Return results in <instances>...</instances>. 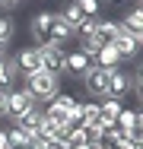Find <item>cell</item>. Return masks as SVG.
<instances>
[{
    "instance_id": "ac0fdd59",
    "label": "cell",
    "mask_w": 143,
    "mask_h": 149,
    "mask_svg": "<svg viewBox=\"0 0 143 149\" xmlns=\"http://www.w3.org/2000/svg\"><path fill=\"white\" fill-rule=\"evenodd\" d=\"M134 118H137V111H134V108H121V114H118V120H114V124H118V127L130 136V130H134Z\"/></svg>"
},
{
    "instance_id": "d6a6232c",
    "label": "cell",
    "mask_w": 143,
    "mask_h": 149,
    "mask_svg": "<svg viewBox=\"0 0 143 149\" xmlns=\"http://www.w3.org/2000/svg\"><path fill=\"white\" fill-rule=\"evenodd\" d=\"M140 3H143V0H140Z\"/></svg>"
},
{
    "instance_id": "484cf974",
    "label": "cell",
    "mask_w": 143,
    "mask_h": 149,
    "mask_svg": "<svg viewBox=\"0 0 143 149\" xmlns=\"http://www.w3.org/2000/svg\"><path fill=\"white\" fill-rule=\"evenodd\" d=\"M19 3H22V0H0V10H3V13H13Z\"/></svg>"
},
{
    "instance_id": "603a6c76",
    "label": "cell",
    "mask_w": 143,
    "mask_h": 149,
    "mask_svg": "<svg viewBox=\"0 0 143 149\" xmlns=\"http://www.w3.org/2000/svg\"><path fill=\"white\" fill-rule=\"evenodd\" d=\"M26 149H45V140L35 133V136H29V140H26Z\"/></svg>"
},
{
    "instance_id": "30bf717a",
    "label": "cell",
    "mask_w": 143,
    "mask_h": 149,
    "mask_svg": "<svg viewBox=\"0 0 143 149\" xmlns=\"http://www.w3.org/2000/svg\"><path fill=\"white\" fill-rule=\"evenodd\" d=\"M41 120H45V111L35 105V108H29L26 114H19V118H16V127H19V130H26L29 136H35V133H38V127H41Z\"/></svg>"
},
{
    "instance_id": "4316f807",
    "label": "cell",
    "mask_w": 143,
    "mask_h": 149,
    "mask_svg": "<svg viewBox=\"0 0 143 149\" xmlns=\"http://www.w3.org/2000/svg\"><path fill=\"white\" fill-rule=\"evenodd\" d=\"M0 149H10V140H6V130L0 127Z\"/></svg>"
},
{
    "instance_id": "e0dca14e",
    "label": "cell",
    "mask_w": 143,
    "mask_h": 149,
    "mask_svg": "<svg viewBox=\"0 0 143 149\" xmlns=\"http://www.w3.org/2000/svg\"><path fill=\"white\" fill-rule=\"evenodd\" d=\"M57 13H60V16H64V19H67V22H70V26H73V29H76V22H80V19H83V13H80V6H76V3H73V0H70V3H64V6H60V10H57Z\"/></svg>"
},
{
    "instance_id": "9a60e30c",
    "label": "cell",
    "mask_w": 143,
    "mask_h": 149,
    "mask_svg": "<svg viewBox=\"0 0 143 149\" xmlns=\"http://www.w3.org/2000/svg\"><path fill=\"white\" fill-rule=\"evenodd\" d=\"M16 76H19V70H16V60L10 57H0V89H13V83H16Z\"/></svg>"
},
{
    "instance_id": "83f0119b",
    "label": "cell",
    "mask_w": 143,
    "mask_h": 149,
    "mask_svg": "<svg viewBox=\"0 0 143 149\" xmlns=\"http://www.w3.org/2000/svg\"><path fill=\"white\" fill-rule=\"evenodd\" d=\"M134 73H137V76H134V83H143V60L137 63V70H134Z\"/></svg>"
},
{
    "instance_id": "836d02e7",
    "label": "cell",
    "mask_w": 143,
    "mask_h": 149,
    "mask_svg": "<svg viewBox=\"0 0 143 149\" xmlns=\"http://www.w3.org/2000/svg\"><path fill=\"white\" fill-rule=\"evenodd\" d=\"M140 146H143V143H140Z\"/></svg>"
},
{
    "instance_id": "d4e9b609",
    "label": "cell",
    "mask_w": 143,
    "mask_h": 149,
    "mask_svg": "<svg viewBox=\"0 0 143 149\" xmlns=\"http://www.w3.org/2000/svg\"><path fill=\"white\" fill-rule=\"evenodd\" d=\"M45 149H70V143H67V140H48Z\"/></svg>"
},
{
    "instance_id": "277c9868",
    "label": "cell",
    "mask_w": 143,
    "mask_h": 149,
    "mask_svg": "<svg viewBox=\"0 0 143 149\" xmlns=\"http://www.w3.org/2000/svg\"><path fill=\"white\" fill-rule=\"evenodd\" d=\"M83 89L89 95H99V98H105L108 95V70H102V67H89L83 73Z\"/></svg>"
},
{
    "instance_id": "d6986e66",
    "label": "cell",
    "mask_w": 143,
    "mask_h": 149,
    "mask_svg": "<svg viewBox=\"0 0 143 149\" xmlns=\"http://www.w3.org/2000/svg\"><path fill=\"white\" fill-rule=\"evenodd\" d=\"M13 35H16V22L6 16V13H0V41H13Z\"/></svg>"
},
{
    "instance_id": "1f68e13d",
    "label": "cell",
    "mask_w": 143,
    "mask_h": 149,
    "mask_svg": "<svg viewBox=\"0 0 143 149\" xmlns=\"http://www.w3.org/2000/svg\"><path fill=\"white\" fill-rule=\"evenodd\" d=\"M99 3H102V0H99ZM108 3H111V0H108Z\"/></svg>"
},
{
    "instance_id": "ba28073f",
    "label": "cell",
    "mask_w": 143,
    "mask_h": 149,
    "mask_svg": "<svg viewBox=\"0 0 143 149\" xmlns=\"http://www.w3.org/2000/svg\"><path fill=\"white\" fill-rule=\"evenodd\" d=\"M48 32H51V38H54V45L57 48H64V41H70L73 38V26L60 16V13H54L51 16V26H48Z\"/></svg>"
},
{
    "instance_id": "5bb4252c",
    "label": "cell",
    "mask_w": 143,
    "mask_h": 149,
    "mask_svg": "<svg viewBox=\"0 0 143 149\" xmlns=\"http://www.w3.org/2000/svg\"><path fill=\"white\" fill-rule=\"evenodd\" d=\"M118 35H121V22H118V19H105V16H99V29H95V38H99L102 45H111Z\"/></svg>"
},
{
    "instance_id": "ffe728a7",
    "label": "cell",
    "mask_w": 143,
    "mask_h": 149,
    "mask_svg": "<svg viewBox=\"0 0 143 149\" xmlns=\"http://www.w3.org/2000/svg\"><path fill=\"white\" fill-rule=\"evenodd\" d=\"M6 140H10V149H26L29 133H26V130H19V127H10V130H6Z\"/></svg>"
},
{
    "instance_id": "cb8c5ba5",
    "label": "cell",
    "mask_w": 143,
    "mask_h": 149,
    "mask_svg": "<svg viewBox=\"0 0 143 149\" xmlns=\"http://www.w3.org/2000/svg\"><path fill=\"white\" fill-rule=\"evenodd\" d=\"M6 102H10V89H0V118H6Z\"/></svg>"
},
{
    "instance_id": "4fadbf2b",
    "label": "cell",
    "mask_w": 143,
    "mask_h": 149,
    "mask_svg": "<svg viewBox=\"0 0 143 149\" xmlns=\"http://www.w3.org/2000/svg\"><path fill=\"white\" fill-rule=\"evenodd\" d=\"M124 60H121V54L114 51L111 45H105V48H99L95 51V57H92V67H102V70H114V67H121Z\"/></svg>"
},
{
    "instance_id": "7c38bea8",
    "label": "cell",
    "mask_w": 143,
    "mask_h": 149,
    "mask_svg": "<svg viewBox=\"0 0 143 149\" xmlns=\"http://www.w3.org/2000/svg\"><path fill=\"white\" fill-rule=\"evenodd\" d=\"M118 22H121V29L127 32V35H137V32L143 29V3L130 6V10H127V13L118 19Z\"/></svg>"
},
{
    "instance_id": "7a4b0ae2",
    "label": "cell",
    "mask_w": 143,
    "mask_h": 149,
    "mask_svg": "<svg viewBox=\"0 0 143 149\" xmlns=\"http://www.w3.org/2000/svg\"><path fill=\"white\" fill-rule=\"evenodd\" d=\"M38 102H35V95L26 89V86H19V89H10V102H6V118L16 120L19 114H26L29 108H35Z\"/></svg>"
},
{
    "instance_id": "8992f818",
    "label": "cell",
    "mask_w": 143,
    "mask_h": 149,
    "mask_svg": "<svg viewBox=\"0 0 143 149\" xmlns=\"http://www.w3.org/2000/svg\"><path fill=\"white\" fill-rule=\"evenodd\" d=\"M38 51H41V70H45V73H64V57H67V54H64V48H38Z\"/></svg>"
},
{
    "instance_id": "44dd1931",
    "label": "cell",
    "mask_w": 143,
    "mask_h": 149,
    "mask_svg": "<svg viewBox=\"0 0 143 149\" xmlns=\"http://www.w3.org/2000/svg\"><path fill=\"white\" fill-rule=\"evenodd\" d=\"M102 114H99V105L95 102H83V124H99Z\"/></svg>"
},
{
    "instance_id": "52a82bcc",
    "label": "cell",
    "mask_w": 143,
    "mask_h": 149,
    "mask_svg": "<svg viewBox=\"0 0 143 149\" xmlns=\"http://www.w3.org/2000/svg\"><path fill=\"white\" fill-rule=\"evenodd\" d=\"M111 48L118 51V54H121V60H134V57H137V54L143 51L140 45H137V38H134V35H127L124 29H121V35H118V38L111 41Z\"/></svg>"
},
{
    "instance_id": "6da1fadb",
    "label": "cell",
    "mask_w": 143,
    "mask_h": 149,
    "mask_svg": "<svg viewBox=\"0 0 143 149\" xmlns=\"http://www.w3.org/2000/svg\"><path fill=\"white\" fill-rule=\"evenodd\" d=\"M26 89L35 95V102H51L57 92H60V79H57L54 73L38 70V73H29L26 76Z\"/></svg>"
},
{
    "instance_id": "f546056e",
    "label": "cell",
    "mask_w": 143,
    "mask_h": 149,
    "mask_svg": "<svg viewBox=\"0 0 143 149\" xmlns=\"http://www.w3.org/2000/svg\"><path fill=\"white\" fill-rule=\"evenodd\" d=\"M70 149H92L89 143H76V146H70Z\"/></svg>"
},
{
    "instance_id": "7402d4cb",
    "label": "cell",
    "mask_w": 143,
    "mask_h": 149,
    "mask_svg": "<svg viewBox=\"0 0 143 149\" xmlns=\"http://www.w3.org/2000/svg\"><path fill=\"white\" fill-rule=\"evenodd\" d=\"M73 3L80 6V13H83V16H99V6H102L99 0H73Z\"/></svg>"
},
{
    "instance_id": "2e32d148",
    "label": "cell",
    "mask_w": 143,
    "mask_h": 149,
    "mask_svg": "<svg viewBox=\"0 0 143 149\" xmlns=\"http://www.w3.org/2000/svg\"><path fill=\"white\" fill-rule=\"evenodd\" d=\"M95 29H99V16H83L80 22H76V29H73V35L83 41V38H92L95 35Z\"/></svg>"
},
{
    "instance_id": "3957f363",
    "label": "cell",
    "mask_w": 143,
    "mask_h": 149,
    "mask_svg": "<svg viewBox=\"0 0 143 149\" xmlns=\"http://www.w3.org/2000/svg\"><path fill=\"white\" fill-rule=\"evenodd\" d=\"M127 92H134V73L121 67L108 70V98H124Z\"/></svg>"
},
{
    "instance_id": "f1b7e54d",
    "label": "cell",
    "mask_w": 143,
    "mask_h": 149,
    "mask_svg": "<svg viewBox=\"0 0 143 149\" xmlns=\"http://www.w3.org/2000/svg\"><path fill=\"white\" fill-rule=\"evenodd\" d=\"M134 89H137V98L143 102V83H134Z\"/></svg>"
},
{
    "instance_id": "9c48e42d",
    "label": "cell",
    "mask_w": 143,
    "mask_h": 149,
    "mask_svg": "<svg viewBox=\"0 0 143 149\" xmlns=\"http://www.w3.org/2000/svg\"><path fill=\"white\" fill-rule=\"evenodd\" d=\"M121 108H124V105H121V98H108V95H105V98L99 102V114H102L99 127H102V130H105V127H111L114 120H118V114H121Z\"/></svg>"
},
{
    "instance_id": "4dcf8cb0",
    "label": "cell",
    "mask_w": 143,
    "mask_h": 149,
    "mask_svg": "<svg viewBox=\"0 0 143 149\" xmlns=\"http://www.w3.org/2000/svg\"><path fill=\"white\" fill-rule=\"evenodd\" d=\"M0 57H6V41H0Z\"/></svg>"
},
{
    "instance_id": "5b68a950",
    "label": "cell",
    "mask_w": 143,
    "mask_h": 149,
    "mask_svg": "<svg viewBox=\"0 0 143 149\" xmlns=\"http://www.w3.org/2000/svg\"><path fill=\"white\" fill-rule=\"evenodd\" d=\"M16 70L22 73V76H29V73H38L41 70V51L35 48V45H29V48H19V54H16Z\"/></svg>"
},
{
    "instance_id": "8fae6325",
    "label": "cell",
    "mask_w": 143,
    "mask_h": 149,
    "mask_svg": "<svg viewBox=\"0 0 143 149\" xmlns=\"http://www.w3.org/2000/svg\"><path fill=\"white\" fill-rule=\"evenodd\" d=\"M89 67H92V63L86 60L83 51H73V54L64 57V73H67V76H80V79H83V73L89 70Z\"/></svg>"
}]
</instances>
